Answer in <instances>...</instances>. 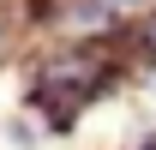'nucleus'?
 I'll return each mask as SVG.
<instances>
[{"instance_id":"obj_1","label":"nucleus","mask_w":156,"mask_h":150,"mask_svg":"<svg viewBox=\"0 0 156 150\" xmlns=\"http://www.w3.org/2000/svg\"><path fill=\"white\" fill-rule=\"evenodd\" d=\"M108 84V60H96L90 48H78V54H54L48 66H42V108L54 114V120H66V114L78 108V102H90V96Z\"/></svg>"},{"instance_id":"obj_2","label":"nucleus","mask_w":156,"mask_h":150,"mask_svg":"<svg viewBox=\"0 0 156 150\" xmlns=\"http://www.w3.org/2000/svg\"><path fill=\"white\" fill-rule=\"evenodd\" d=\"M144 54L156 60V12H150V18H144Z\"/></svg>"},{"instance_id":"obj_3","label":"nucleus","mask_w":156,"mask_h":150,"mask_svg":"<svg viewBox=\"0 0 156 150\" xmlns=\"http://www.w3.org/2000/svg\"><path fill=\"white\" fill-rule=\"evenodd\" d=\"M126 6H144V0H108V12H126Z\"/></svg>"}]
</instances>
